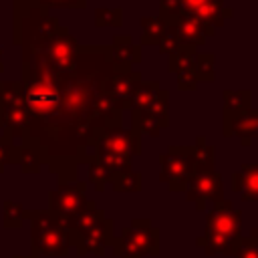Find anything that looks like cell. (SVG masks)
<instances>
[{
	"instance_id": "obj_31",
	"label": "cell",
	"mask_w": 258,
	"mask_h": 258,
	"mask_svg": "<svg viewBox=\"0 0 258 258\" xmlns=\"http://www.w3.org/2000/svg\"><path fill=\"white\" fill-rule=\"evenodd\" d=\"M44 8L48 6H58V8H83L87 4V0H32Z\"/></svg>"
},
{
	"instance_id": "obj_20",
	"label": "cell",
	"mask_w": 258,
	"mask_h": 258,
	"mask_svg": "<svg viewBox=\"0 0 258 258\" xmlns=\"http://www.w3.org/2000/svg\"><path fill=\"white\" fill-rule=\"evenodd\" d=\"M141 28H143V34H141L139 46L141 44H159L163 34L167 32V22L161 20L159 16L157 18L145 16V18H141Z\"/></svg>"
},
{
	"instance_id": "obj_27",
	"label": "cell",
	"mask_w": 258,
	"mask_h": 258,
	"mask_svg": "<svg viewBox=\"0 0 258 258\" xmlns=\"http://www.w3.org/2000/svg\"><path fill=\"white\" fill-rule=\"evenodd\" d=\"M236 258H258V228L250 230V236H242L238 248H236Z\"/></svg>"
},
{
	"instance_id": "obj_22",
	"label": "cell",
	"mask_w": 258,
	"mask_h": 258,
	"mask_svg": "<svg viewBox=\"0 0 258 258\" xmlns=\"http://www.w3.org/2000/svg\"><path fill=\"white\" fill-rule=\"evenodd\" d=\"M12 163H18L22 173H36L40 169V157L34 149L26 147V145H14V155H12Z\"/></svg>"
},
{
	"instance_id": "obj_28",
	"label": "cell",
	"mask_w": 258,
	"mask_h": 258,
	"mask_svg": "<svg viewBox=\"0 0 258 258\" xmlns=\"http://www.w3.org/2000/svg\"><path fill=\"white\" fill-rule=\"evenodd\" d=\"M123 22L121 8H97L95 10V24L97 26H119Z\"/></svg>"
},
{
	"instance_id": "obj_25",
	"label": "cell",
	"mask_w": 258,
	"mask_h": 258,
	"mask_svg": "<svg viewBox=\"0 0 258 258\" xmlns=\"http://www.w3.org/2000/svg\"><path fill=\"white\" fill-rule=\"evenodd\" d=\"M194 77H196V81H214V54L212 52L196 54Z\"/></svg>"
},
{
	"instance_id": "obj_29",
	"label": "cell",
	"mask_w": 258,
	"mask_h": 258,
	"mask_svg": "<svg viewBox=\"0 0 258 258\" xmlns=\"http://www.w3.org/2000/svg\"><path fill=\"white\" fill-rule=\"evenodd\" d=\"M157 46H159V52H161V54H165V56L173 54V52L179 48L177 34H175V30H173V26H171V24H167V32L163 34V38H161V42H159Z\"/></svg>"
},
{
	"instance_id": "obj_1",
	"label": "cell",
	"mask_w": 258,
	"mask_h": 258,
	"mask_svg": "<svg viewBox=\"0 0 258 258\" xmlns=\"http://www.w3.org/2000/svg\"><path fill=\"white\" fill-rule=\"evenodd\" d=\"M111 46H83L73 71H54L38 52L22 50V89L28 131L20 145L34 149L40 163L58 173L60 183L75 181L77 163L101 129L121 127L123 113L105 93L113 75Z\"/></svg>"
},
{
	"instance_id": "obj_13",
	"label": "cell",
	"mask_w": 258,
	"mask_h": 258,
	"mask_svg": "<svg viewBox=\"0 0 258 258\" xmlns=\"http://www.w3.org/2000/svg\"><path fill=\"white\" fill-rule=\"evenodd\" d=\"M141 83V73L131 69V71H113L109 81L105 83V93L117 107V111H131V99L135 89Z\"/></svg>"
},
{
	"instance_id": "obj_2",
	"label": "cell",
	"mask_w": 258,
	"mask_h": 258,
	"mask_svg": "<svg viewBox=\"0 0 258 258\" xmlns=\"http://www.w3.org/2000/svg\"><path fill=\"white\" fill-rule=\"evenodd\" d=\"M242 240V212L234 208L230 200L214 204V210L206 218L204 234L196 238V246L204 250L206 256L224 254L234 256Z\"/></svg>"
},
{
	"instance_id": "obj_19",
	"label": "cell",
	"mask_w": 258,
	"mask_h": 258,
	"mask_svg": "<svg viewBox=\"0 0 258 258\" xmlns=\"http://www.w3.org/2000/svg\"><path fill=\"white\" fill-rule=\"evenodd\" d=\"M222 95H224V115H236V113H244V111L252 109V91L226 89Z\"/></svg>"
},
{
	"instance_id": "obj_35",
	"label": "cell",
	"mask_w": 258,
	"mask_h": 258,
	"mask_svg": "<svg viewBox=\"0 0 258 258\" xmlns=\"http://www.w3.org/2000/svg\"><path fill=\"white\" fill-rule=\"evenodd\" d=\"M0 85H2V83H0Z\"/></svg>"
},
{
	"instance_id": "obj_32",
	"label": "cell",
	"mask_w": 258,
	"mask_h": 258,
	"mask_svg": "<svg viewBox=\"0 0 258 258\" xmlns=\"http://www.w3.org/2000/svg\"><path fill=\"white\" fill-rule=\"evenodd\" d=\"M196 87H198V81L194 77V71L177 73V89L179 91H194Z\"/></svg>"
},
{
	"instance_id": "obj_5",
	"label": "cell",
	"mask_w": 258,
	"mask_h": 258,
	"mask_svg": "<svg viewBox=\"0 0 258 258\" xmlns=\"http://www.w3.org/2000/svg\"><path fill=\"white\" fill-rule=\"evenodd\" d=\"M113 254L117 258L159 256V230L147 218H135L115 236Z\"/></svg>"
},
{
	"instance_id": "obj_8",
	"label": "cell",
	"mask_w": 258,
	"mask_h": 258,
	"mask_svg": "<svg viewBox=\"0 0 258 258\" xmlns=\"http://www.w3.org/2000/svg\"><path fill=\"white\" fill-rule=\"evenodd\" d=\"M133 127L131 131L141 137V135H151L157 137L163 127L169 125L167 117V91L159 89L141 109H133Z\"/></svg>"
},
{
	"instance_id": "obj_11",
	"label": "cell",
	"mask_w": 258,
	"mask_h": 258,
	"mask_svg": "<svg viewBox=\"0 0 258 258\" xmlns=\"http://www.w3.org/2000/svg\"><path fill=\"white\" fill-rule=\"evenodd\" d=\"M177 16H191L200 20L206 28V34L212 36L216 34V28L232 16V10L224 6V0H177Z\"/></svg>"
},
{
	"instance_id": "obj_12",
	"label": "cell",
	"mask_w": 258,
	"mask_h": 258,
	"mask_svg": "<svg viewBox=\"0 0 258 258\" xmlns=\"http://www.w3.org/2000/svg\"><path fill=\"white\" fill-rule=\"evenodd\" d=\"M115 242V222L111 218H103L93 228L71 236V248H75L77 256H105V250L113 248Z\"/></svg>"
},
{
	"instance_id": "obj_30",
	"label": "cell",
	"mask_w": 258,
	"mask_h": 258,
	"mask_svg": "<svg viewBox=\"0 0 258 258\" xmlns=\"http://www.w3.org/2000/svg\"><path fill=\"white\" fill-rule=\"evenodd\" d=\"M12 155H14V145L2 135L0 137V173L8 163H12Z\"/></svg>"
},
{
	"instance_id": "obj_9",
	"label": "cell",
	"mask_w": 258,
	"mask_h": 258,
	"mask_svg": "<svg viewBox=\"0 0 258 258\" xmlns=\"http://www.w3.org/2000/svg\"><path fill=\"white\" fill-rule=\"evenodd\" d=\"M185 198L187 202H194L198 212L206 208V202H214V204L222 202L224 181L220 171H216L214 167H198L185 187Z\"/></svg>"
},
{
	"instance_id": "obj_34",
	"label": "cell",
	"mask_w": 258,
	"mask_h": 258,
	"mask_svg": "<svg viewBox=\"0 0 258 258\" xmlns=\"http://www.w3.org/2000/svg\"><path fill=\"white\" fill-rule=\"evenodd\" d=\"M4 71V67H2V48H0V73Z\"/></svg>"
},
{
	"instance_id": "obj_7",
	"label": "cell",
	"mask_w": 258,
	"mask_h": 258,
	"mask_svg": "<svg viewBox=\"0 0 258 258\" xmlns=\"http://www.w3.org/2000/svg\"><path fill=\"white\" fill-rule=\"evenodd\" d=\"M159 179L167 185L169 191H185L191 175L198 169L194 145H173L159 155Z\"/></svg>"
},
{
	"instance_id": "obj_3",
	"label": "cell",
	"mask_w": 258,
	"mask_h": 258,
	"mask_svg": "<svg viewBox=\"0 0 258 258\" xmlns=\"http://www.w3.org/2000/svg\"><path fill=\"white\" fill-rule=\"evenodd\" d=\"M93 157L111 173H123L131 169V157L141 153V137H137L131 129L123 131V127L101 129L93 139Z\"/></svg>"
},
{
	"instance_id": "obj_16",
	"label": "cell",
	"mask_w": 258,
	"mask_h": 258,
	"mask_svg": "<svg viewBox=\"0 0 258 258\" xmlns=\"http://www.w3.org/2000/svg\"><path fill=\"white\" fill-rule=\"evenodd\" d=\"M167 24L173 26L175 34H177V42L181 46H194V48H200L204 46L208 34H206V28L200 20L191 18V16H177L173 20H169Z\"/></svg>"
},
{
	"instance_id": "obj_21",
	"label": "cell",
	"mask_w": 258,
	"mask_h": 258,
	"mask_svg": "<svg viewBox=\"0 0 258 258\" xmlns=\"http://www.w3.org/2000/svg\"><path fill=\"white\" fill-rule=\"evenodd\" d=\"M196 54H198V48L194 46H181L167 56V69L171 73H187V71H194V60H196Z\"/></svg>"
},
{
	"instance_id": "obj_4",
	"label": "cell",
	"mask_w": 258,
	"mask_h": 258,
	"mask_svg": "<svg viewBox=\"0 0 258 258\" xmlns=\"http://www.w3.org/2000/svg\"><path fill=\"white\" fill-rule=\"evenodd\" d=\"M24 218L30 222V248L36 256H67L71 252V238L64 222L48 210H26Z\"/></svg>"
},
{
	"instance_id": "obj_26",
	"label": "cell",
	"mask_w": 258,
	"mask_h": 258,
	"mask_svg": "<svg viewBox=\"0 0 258 258\" xmlns=\"http://www.w3.org/2000/svg\"><path fill=\"white\" fill-rule=\"evenodd\" d=\"M111 179H113V175H111L95 157H91V159H89V181L95 185V189H97V191H103V187H105L107 183H111Z\"/></svg>"
},
{
	"instance_id": "obj_23",
	"label": "cell",
	"mask_w": 258,
	"mask_h": 258,
	"mask_svg": "<svg viewBox=\"0 0 258 258\" xmlns=\"http://www.w3.org/2000/svg\"><path fill=\"white\" fill-rule=\"evenodd\" d=\"M111 185L117 194H133V191H141V173L139 171H123L113 175Z\"/></svg>"
},
{
	"instance_id": "obj_14",
	"label": "cell",
	"mask_w": 258,
	"mask_h": 258,
	"mask_svg": "<svg viewBox=\"0 0 258 258\" xmlns=\"http://www.w3.org/2000/svg\"><path fill=\"white\" fill-rule=\"evenodd\" d=\"M224 135L240 137L242 145H248L252 137H258V111L248 109L236 115H224Z\"/></svg>"
},
{
	"instance_id": "obj_33",
	"label": "cell",
	"mask_w": 258,
	"mask_h": 258,
	"mask_svg": "<svg viewBox=\"0 0 258 258\" xmlns=\"http://www.w3.org/2000/svg\"><path fill=\"white\" fill-rule=\"evenodd\" d=\"M12 258H40V256H36L34 252H30V254H26V256H22V254H14Z\"/></svg>"
},
{
	"instance_id": "obj_17",
	"label": "cell",
	"mask_w": 258,
	"mask_h": 258,
	"mask_svg": "<svg viewBox=\"0 0 258 258\" xmlns=\"http://www.w3.org/2000/svg\"><path fill=\"white\" fill-rule=\"evenodd\" d=\"M232 191L244 202H258V163H242L232 175Z\"/></svg>"
},
{
	"instance_id": "obj_15",
	"label": "cell",
	"mask_w": 258,
	"mask_h": 258,
	"mask_svg": "<svg viewBox=\"0 0 258 258\" xmlns=\"http://www.w3.org/2000/svg\"><path fill=\"white\" fill-rule=\"evenodd\" d=\"M111 60L115 71H131L141 60V46L133 44L129 34H117L111 44Z\"/></svg>"
},
{
	"instance_id": "obj_6",
	"label": "cell",
	"mask_w": 258,
	"mask_h": 258,
	"mask_svg": "<svg viewBox=\"0 0 258 258\" xmlns=\"http://www.w3.org/2000/svg\"><path fill=\"white\" fill-rule=\"evenodd\" d=\"M0 129L12 145H16V141L22 143L28 131V113L24 107V89L20 81L0 85Z\"/></svg>"
},
{
	"instance_id": "obj_18",
	"label": "cell",
	"mask_w": 258,
	"mask_h": 258,
	"mask_svg": "<svg viewBox=\"0 0 258 258\" xmlns=\"http://www.w3.org/2000/svg\"><path fill=\"white\" fill-rule=\"evenodd\" d=\"M103 218H105V212L97 208L95 200H89L87 206H85L77 216H73L71 220L64 222V226H67V230H69V238H71V236H77V234H81V232H85V230H89V228H93V226H95L97 222H101Z\"/></svg>"
},
{
	"instance_id": "obj_10",
	"label": "cell",
	"mask_w": 258,
	"mask_h": 258,
	"mask_svg": "<svg viewBox=\"0 0 258 258\" xmlns=\"http://www.w3.org/2000/svg\"><path fill=\"white\" fill-rule=\"evenodd\" d=\"M87 202H89L87 183L77 181V179L58 183V187L48 194V212L60 218L62 222H67L73 216H77L87 206Z\"/></svg>"
},
{
	"instance_id": "obj_24",
	"label": "cell",
	"mask_w": 258,
	"mask_h": 258,
	"mask_svg": "<svg viewBox=\"0 0 258 258\" xmlns=\"http://www.w3.org/2000/svg\"><path fill=\"white\" fill-rule=\"evenodd\" d=\"M24 212L26 210L22 208V204L12 202V200H6L2 204V226L6 230H18V228H22Z\"/></svg>"
}]
</instances>
